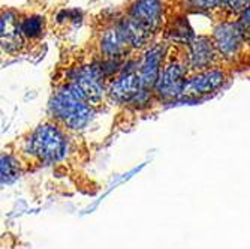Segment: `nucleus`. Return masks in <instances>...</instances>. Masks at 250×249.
I'll return each instance as SVG.
<instances>
[{
    "instance_id": "5",
    "label": "nucleus",
    "mask_w": 250,
    "mask_h": 249,
    "mask_svg": "<svg viewBox=\"0 0 250 249\" xmlns=\"http://www.w3.org/2000/svg\"><path fill=\"white\" fill-rule=\"evenodd\" d=\"M189 78L188 51L183 44H169L154 89V102L171 104L180 101Z\"/></svg>"
},
{
    "instance_id": "8",
    "label": "nucleus",
    "mask_w": 250,
    "mask_h": 249,
    "mask_svg": "<svg viewBox=\"0 0 250 249\" xmlns=\"http://www.w3.org/2000/svg\"><path fill=\"white\" fill-rule=\"evenodd\" d=\"M141 92L138 77V53L133 54L122 69L108 81L106 101L114 105H130L132 101Z\"/></svg>"
},
{
    "instance_id": "14",
    "label": "nucleus",
    "mask_w": 250,
    "mask_h": 249,
    "mask_svg": "<svg viewBox=\"0 0 250 249\" xmlns=\"http://www.w3.org/2000/svg\"><path fill=\"white\" fill-rule=\"evenodd\" d=\"M20 29L29 50L32 51V48L39 45L47 35V18L38 12L20 9Z\"/></svg>"
},
{
    "instance_id": "7",
    "label": "nucleus",
    "mask_w": 250,
    "mask_h": 249,
    "mask_svg": "<svg viewBox=\"0 0 250 249\" xmlns=\"http://www.w3.org/2000/svg\"><path fill=\"white\" fill-rule=\"evenodd\" d=\"M120 9L154 39L162 38L167 26L165 0H129Z\"/></svg>"
},
{
    "instance_id": "9",
    "label": "nucleus",
    "mask_w": 250,
    "mask_h": 249,
    "mask_svg": "<svg viewBox=\"0 0 250 249\" xmlns=\"http://www.w3.org/2000/svg\"><path fill=\"white\" fill-rule=\"evenodd\" d=\"M168 45L169 42H167L164 38H159L148 48L138 53V77L141 83V92L153 95V98L154 89L168 51Z\"/></svg>"
},
{
    "instance_id": "11",
    "label": "nucleus",
    "mask_w": 250,
    "mask_h": 249,
    "mask_svg": "<svg viewBox=\"0 0 250 249\" xmlns=\"http://www.w3.org/2000/svg\"><path fill=\"white\" fill-rule=\"evenodd\" d=\"M186 51H188L189 77L199 72H206L208 69H213V68L226 66L216 50L211 35H195L192 41L186 44Z\"/></svg>"
},
{
    "instance_id": "12",
    "label": "nucleus",
    "mask_w": 250,
    "mask_h": 249,
    "mask_svg": "<svg viewBox=\"0 0 250 249\" xmlns=\"http://www.w3.org/2000/svg\"><path fill=\"white\" fill-rule=\"evenodd\" d=\"M0 42L2 51L8 56H21L29 53V47L20 29V9L3 6L0 17Z\"/></svg>"
},
{
    "instance_id": "17",
    "label": "nucleus",
    "mask_w": 250,
    "mask_h": 249,
    "mask_svg": "<svg viewBox=\"0 0 250 249\" xmlns=\"http://www.w3.org/2000/svg\"><path fill=\"white\" fill-rule=\"evenodd\" d=\"M238 27L243 33L244 42H246V50H247V56H246V65H250V8L240 17Z\"/></svg>"
},
{
    "instance_id": "4",
    "label": "nucleus",
    "mask_w": 250,
    "mask_h": 249,
    "mask_svg": "<svg viewBox=\"0 0 250 249\" xmlns=\"http://www.w3.org/2000/svg\"><path fill=\"white\" fill-rule=\"evenodd\" d=\"M96 108L75 87L56 77L48 101L50 119L67 132H81L92 122Z\"/></svg>"
},
{
    "instance_id": "15",
    "label": "nucleus",
    "mask_w": 250,
    "mask_h": 249,
    "mask_svg": "<svg viewBox=\"0 0 250 249\" xmlns=\"http://www.w3.org/2000/svg\"><path fill=\"white\" fill-rule=\"evenodd\" d=\"M250 8V0H225L220 9L211 17L214 24L219 23H237Z\"/></svg>"
},
{
    "instance_id": "6",
    "label": "nucleus",
    "mask_w": 250,
    "mask_h": 249,
    "mask_svg": "<svg viewBox=\"0 0 250 249\" xmlns=\"http://www.w3.org/2000/svg\"><path fill=\"white\" fill-rule=\"evenodd\" d=\"M211 38L222 62L231 68L246 66V42L238 27V23H219L213 26Z\"/></svg>"
},
{
    "instance_id": "13",
    "label": "nucleus",
    "mask_w": 250,
    "mask_h": 249,
    "mask_svg": "<svg viewBox=\"0 0 250 249\" xmlns=\"http://www.w3.org/2000/svg\"><path fill=\"white\" fill-rule=\"evenodd\" d=\"M225 0H165L167 21L175 18H188L193 14L213 17Z\"/></svg>"
},
{
    "instance_id": "16",
    "label": "nucleus",
    "mask_w": 250,
    "mask_h": 249,
    "mask_svg": "<svg viewBox=\"0 0 250 249\" xmlns=\"http://www.w3.org/2000/svg\"><path fill=\"white\" fill-rule=\"evenodd\" d=\"M21 159L14 153H3L2 155V185H9L20 177L22 173Z\"/></svg>"
},
{
    "instance_id": "3",
    "label": "nucleus",
    "mask_w": 250,
    "mask_h": 249,
    "mask_svg": "<svg viewBox=\"0 0 250 249\" xmlns=\"http://www.w3.org/2000/svg\"><path fill=\"white\" fill-rule=\"evenodd\" d=\"M67 152H69L67 131L48 119L26 135V138L21 141V152L17 156L22 165H48L63 161Z\"/></svg>"
},
{
    "instance_id": "10",
    "label": "nucleus",
    "mask_w": 250,
    "mask_h": 249,
    "mask_svg": "<svg viewBox=\"0 0 250 249\" xmlns=\"http://www.w3.org/2000/svg\"><path fill=\"white\" fill-rule=\"evenodd\" d=\"M232 69L226 66L213 68L206 72H199L195 75H190L185 84L183 95L180 101H199L207 98L219 90L228 83L232 77Z\"/></svg>"
},
{
    "instance_id": "1",
    "label": "nucleus",
    "mask_w": 250,
    "mask_h": 249,
    "mask_svg": "<svg viewBox=\"0 0 250 249\" xmlns=\"http://www.w3.org/2000/svg\"><path fill=\"white\" fill-rule=\"evenodd\" d=\"M92 36L84 45L85 51L99 66L108 81L133 54L120 24V11H105L93 18Z\"/></svg>"
},
{
    "instance_id": "2",
    "label": "nucleus",
    "mask_w": 250,
    "mask_h": 249,
    "mask_svg": "<svg viewBox=\"0 0 250 249\" xmlns=\"http://www.w3.org/2000/svg\"><path fill=\"white\" fill-rule=\"evenodd\" d=\"M56 77L69 83L78 92L99 110L106 101L108 78L102 72L101 66L88 56L84 47L63 57V68H59Z\"/></svg>"
}]
</instances>
